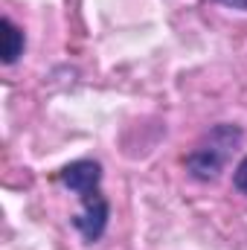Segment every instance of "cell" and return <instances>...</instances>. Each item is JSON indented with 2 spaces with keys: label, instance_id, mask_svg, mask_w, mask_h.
Here are the masks:
<instances>
[{
  "label": "cell",
  "instance_id": "cell-1",
  "mask_svg": "<svg viewBox=\"0 0 247 250\" xmlns=\"http://www.w3.org/2000/svg\"><path fill=\"white\" fill-rule=\"evenodd\" d=\"M59 181L70 192H76V198L82 201V212L73 215L70 224L82 233L87 245L99 242L111 215L108 198L102 195V166L96 160H76L59 172Z\"/></svg>",
  "mask_w": 247,
  "mask_h": 250
},
{
  "label": "cell",
  "instance_id": "cell-2",
  "mask_svg": "<svg viewBox=\"0 0 247 250\" xmlns=\"http://www.w3.org/2000/svg\"><path fill=\"white\" fill-rule=\"evenodd\" d=\"M239 143H242V131H239L236 125H230V123L215 125V128L189 151V157H186L189 175L198 178V181H215V178L224 172L230 154L239 148Z\"/></svg>",
  "mask_w": 247,
  "mask_h": 250
},
{
  "label": "cell",
  "instance_id": "cell-3",
  "mask_svg": "<svg viewBox=\"0 0 247 250\" xmlns=\"http://www.w3.org/2000/svg\"><path fill=\"white\" fill-rule=\"evenodd\" d=\"M23 47H26V38H23V29L15 26L12 18H3V64H15L23 56Z\"/></svg>",
  "mask_w": 247,
  "mask_h": 250
},
{
  "label": "cell",
  "instance_id": "cell-4",
  "mask_svg": "<svg viewBox=\"0 0 247 250\" xmlns=\"http://www.w3.org/2000/svg\"><path fill=\"white\" fill-rule=\"evenodd\" d=\"M233 187L239 189L242 195H247V157L236 166V172H233Z\"/></svg>",
  "mask_w": 247,
  "mask_h": 250
},
{
  "label": "cell",
  "instance_id": "cell-5",
  "mask_svg": "<svg viewBox=\"0 0 247 250\" xmlns=\"http://www.w3.org/2000/svg\"><path fill=\"white\" fill-rule=\"evenodd\" d=\"M218 3H224V6H230V9H245L247 12V0H218Z\"/></svg>",
  "mask_w": 247,
  "mask_h": 250
}]
</instances>
